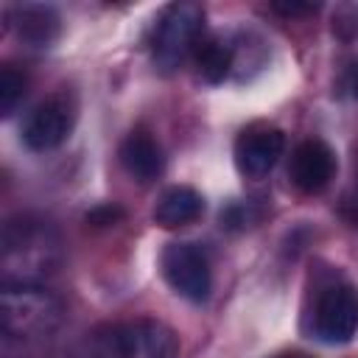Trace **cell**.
<instances>
[{
    "mask_svg": "<svg viewBox=\"0 0 358 358\" xmlns=\"http://www.w3.org/2000/svg\"><path fill=\"white\" fill-rule=\"evenodd\" d=\"M62 266V241L56 229L36 215H14L3 224L0 274L3 288L42 285Z\"/></svg>",
    "mask_w": 358,
    "mask_h": 358,
    "instance_id": "1",
    "label": "cell"
},
{
    "mask_svg": "<svg viewBox=\"0 0 358 358\" xmlns=\"http://www.w3.org/2000/svg\"><path fill=\"white\" fill-rule=\"evenodd\" d=\"M64 319L62 302L42 285L3 288L0 294V324L6 338L42 341L59 330Z\"/></svg>",
    "mask_w": 358,
    "mask_h": 358,
    "instance_id": "2",
    "label": "cell"
},
{
    "mask_svg": "<svg viewBox=\"0 0 358 358\" xmlns=\"http://www.w3.org/2000/svg\"><path fill=\"white\" fill-rule=\"evenodd\" d=\"M201 39H204V8L190 0L171 3L154 25V36H151L154 70L162 76L176 73L196 53Z\"/></svg>",
    "mask_w": 358,
    "mask_h": 358,
    "instance_id": "3",
    "label": "cell"
},
{
    "mask_svg": "<svg viewBox=\"0 0 358 358\" xmlns=\"http://www.w3.org/2000/svg\"><path fill=\"white\" fill-rule=\"evenodd\" d=\"M308 327L322 344H347L358 330V288L341 274H327L316 285Z\"/></svg>",
    "mask_w": 358,
    "mask_h": 358,
    "instance_id": "4",
    "label": "cell"
},
{
    "mask_svg": "<svg viewBox=\"0 0 358 358\" xmlns=\"http://www.w3.org/2000/svg\"><path fill=\"white\" fill-rule=\"evenodd\" d=\"M73 126H76V98L70 92H53L28 112L20 137L31 151H53L70 137Z\"/></svg>",
    "mask_w": 358,
    "mask_h": 358,
    "instance_id": "5",
    "label": "cell"
},
{
    "mask_svg": "<svg viewBox=\"0 0 358 358\" xmlns=\"http://www.w3.org/2000/svg\"><path fill=\"white\" fill-rule=\"evenodd\" d=\"M159 271L179 296L190 302H204L210 296V288H213L210 263L196 243H187V241L168 243L159 255Z\"/></svg>",
    "mask_w": 358,
    "mask_h": 358,
    "instance_id": "6",
    "label": "cell"
},
{
    "mask_svg": "<svg viewBox=\"0 0 358 358\" xmlns=\"http://www.w3.org/2000/svg\"><path fill=\"white\" fill-rule=\"evenodd\" d=\"M285 151V134L282 129H277L274 123H249L246 129H241L232 157H235V168L241 176L246 179H263L277 159Z\"/></svg>",
    "mask_w": 358,
    "mask_h": 358,
    "instance_id": "7",
    "label": "cell"
},
{
    "mask_svg": "<svg viewBox=\"0 0 358 358\" xmlns=\"http://www.w3.org/2000/svg\"><path fill=\"white\" fill-rule=\"evenodd\" d=\"M333 173H336V154L324 140L308 137L291 151L288 176L294 187H299L302 193H322L333 182Z\"/></svg>",
    "mask_w": 358,
    "mask_h": 358,
    "instance_id": "8",
    "label": "cell"
},
{
    "mask_svg": "<svg viewBox=\"0 0 358 358\" xmlns=\"http://www.w3.org/2000/svg\"><path fill=\"white\" fill-rule=\"evenodd\" d=\"M11 28L31 48H50L62 34V17L53 6L22 3L11 8Z\"/></svg>",
    "mask_w": 358,
    "mask_h": 358,
    "instance_id": "9",
    "label": "cell"
},
{
    "mask_svg": "<svg viewBox=\"0 0 358 358\" xmlns=\"http://www.w3.org/2000/svg\"><path fill=\"white\" fill-rule=\"evenodd\" d=\"M117 157H120V165L126 168V173L134 176L137 182H154L165 168L162 148L145 129L129 131L117 148Z\"/></svg>",
    "mask_w": 358,
    "mask_h": 358,
    "instance_id": "10",
    "label": "cell"
},
{
    "mask_svg": "<svg viewBox=\"0 0 358 358\" xmlns=\"http://www.w3.org/2000/svg\"><path fill=\"white\" fill-rule=\"evenodd\" d=\"M201 213H204L201 193L193 190V187H187V185H173V187H168V190L159 193L151 218L162 229H179V227L193 224Z\"/></svg>",
    "mask_w": 358,
    "mask_h": 358,
    "instance_id": "11",
    "label": "cell"
},
{
    "mask_svg": "<svg viewBox=\"0 0 358 358\" xmlns=\"http://www.w3.org/2000/svg\"><path fill=\"white\" fill-rule=\"evenodd\" d=\"M126 330H129L134 358H176V352H179L176 333L157 319L126 322Z\"/></svg>",
    "mask_w": 358,
    "mask_h": 358,
    "instance_id": "12",
    "label": "cell"
},
{
    "mask_svg": "<svg viewBox=\"0 0 358 358\" xmlns=\"http://www.w3.org/2000/svg\"><path fill=\"white\" fill-rule=\"evenodd\" d=\"M73 358H134L126 324H101L90 330L73 350Z\"/></svg>",
    "mask_w": 358,
    "mask_h": 358,
    "instance_id": "13",
    "label": "cell"
},
{
    "mask_svg": "<svg viewBox=\"0 0 358 358\" xmlns=\"http://www.w3.org/2000/svg\"><path fill=\"white\" fill-rule=\"evenodd\" d=\"M193 64L204 84H221L235 67V45L218 36H204L193 53Z\"/></svg>",
    "mask_w": 358,
    "mask_h": 358,
    "instance_id": "14",
    "label": "cell"
},
{
    "mask_svg": "<svg viewBox=\"0 0 358 358\" xmlns=\"http://www.w3.org/2000/svg\"><path fill=\"white\" fill-rule=\"evenodd\" d=\"M22 95H25V76L6 64L0 70V115L11 117L17 103L22 101Z\"/></svg>",
    "mask_w": 358,
    "mask_h": 358,
    "instance_id": "15",
    "label": "cell"
},
{
    "mask_svg": "<svg viewBox=\"0 0 358 358\" xmlns=\"http://www.w3.org/2000/svg\"><path fill=\"white\" fill-rule=\"evenodd\" d=\"M123 218V210L117 204H103V207H95L87 213V224L92 227H109V224H117Z\"/></svg>",
    "mask_w": 358,
    "mask_h": 358,
    "instance_id": "16",
    "label": "cell"
},
{
    "mask_svg": "<svg viewBox=\"0 0 358 358\" xmlns=\"http://www.w3.org/2000/svg\"><path fill=\"white\" fill-rule=\"evenodd\" d=\"M271 8L277 14H285V17H296V14H310L316 11V6H305V3H271Z\"/></svg>",
    "mask_w": 358,
    "mask_h": 358,
    "instance_id": "17",
    "label": "cell"
},
{
    "mask_svg": "<svg viewBox=\"0 0 358 358\" xmlns=\"http://www.w3.org/2000/svg\"><path fill=\"white\" fill-rule=\"evenodd\" d=\"M344 90H347L352 98H358V64H352V67L344 73Z\"/></svg>",
    "mask_w": 358,
    "mask_h": 358,
    "instance_id": "18",
    "label": "cell"
},
{
    "mask_svg": "<svg viewBox=\"0 0 358 358\" xmlns=\"http://www.w3.org/2000/svg\"><path fill=\"white\" fill-rule=\"evenodd\" d=\"M271 358H310L308 352H299V350H285V352H277Z\"/></svg>",
    "mask_w": 358,
    "mask_h": 358,
    "instance_id": "19",
    "label": "cell"
}]
</instances>
